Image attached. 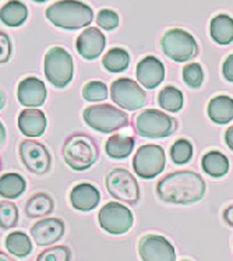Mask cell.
<instances>
[{"label": "cell", "mask_w": 233, "mask_h": 261, "mask_svg": "<svg viewBox=\"0 0 233 261\" xmlns=\"http://www.w3.org/2000/svg\"><path fill=\"white\" fill-rule=\"evenodd\" d=\"M205 181L191 171H179L162 177L157 185V194L164 203L189 205L200 201L205 194Z\"/></svg>", "instance_id": "cell-1"}, {"label": "cell", "mask_w": 233, "mask_h": 261, "mask_svg": "<svg viewBox=\"0 0 233 261\" xmlns=\"http://www.w3.org/2000/svg\"><path fill=\"white\" fill-rule=\"evenodd\" d=\"M45 16L55 27L74 31L80 28L88 27L92 22L94 13L90 6L83 2L63 0L49 6Z\"/></svg>", "instance_id": "cell-2"}, {"label": "cell", "mask_w": 233, "mask_h": 261, "mask_svg": "<svg viewBox=\"0 0 233 261\" xmlns=\"http://www.w3.org/2000/svg\"><path fill=\"white\" fill-rule=\"evenodd\" d=\"M63 160L75 172L90 169L98 160V147L94 139L84 133L69 136L63 145Z\"/></svg>", "instance_id": "cell-3"}, {"label": "cell", "mask_w": 233, "mask_h": 261, "mask_svg": "<svg viewBox=\"0 0 233 261\" xmlns=\"http://www.w3.org/2000/svg\"><path fill=\"white\" fill-rule=\"evenodd\" d=\"M73 58L62 46H53L43 59V71L46 80L56 88H64L73 80Z\"/></svg>", "instance_id": "cell-4"}, {"label": "cell", "mask_w": 233, "mask_h": 261, "mask_svg": "<svg viewBox=\"0 0 233 261\" xmlns=\"http://www.w3.org/2000/svg\"><path fill=\"white\" fill-rule=\"evenodd\" d=\"M83 119L91 128L105 134L126 127L128 123L127 113L108 103L85 108L83 112Z\"/></svg>", "instance_id": "cell-5"}, {"label": "cell", "mask_w": 233, "mask_h": 261, "mask_svg": "<svg viewBox=\"0 0 233 261\" xmlns=\"http://www.w3.org/2000/svg\"><path fill=\"white\" fill-rule=\"evenodd\" d=\"M164 54L175 62H187L198 55V45L190 32L172 28L165 32L161 41Z\"/></svg>", "instance_id": "cell-6"}, {"label": "cell", "mask_w": 233, "mask_h": 261, "mask_svg": "<svg viewBox=\"0 0 233 261\" xmlns=\"http://www.w3.org/2000/svg\"><path fill=\"white\" fill-rule=\"evenodd\" d=\"M176 120L169 115L157 111L145 109L136 117V130L141 137L147 139H164L176 130Z\"/></svg>", "instance_id": "cell-7"}, {"label": "cell", "mask_w": 233, "mask_h": 261, "mask_svg": "<svg viewBox=\"0 0 233 261\" xmlns=\"http://www.w3.org/2000/svg\"><path fill=\"white\" fill-rule=\"evenodd\" d=\"M165 149L161 145L145 144L137 149L133 158V168L141 179H154L165 169Z\"/></svg>", "instance_id": "cell-8"}, {"label": "cell", "mask_w": 233, "mask_h": 261, "mask_svg": "<svg viewBox=\"0 0 233 261\" xmlns=\"http://www.w3.org/2000/svg\"><path fill=\"white\" fill-rule=\"evenodd\" d=\"M106 189L112 197L128 204H137L140 200V189L134 176L123 168L112 169L106 175Z\"/></svg>", "instance_id": "cell-9"}, {"label": "cell", "mask_w": 233, "mask_h": 261, "mask_svg": "<svg viewBox=\"0 0 233 261\" xmlns=\"http://www.w3.org/2000/svg\"><path fill=\"white\" fill-rule=\"evenodd\" d=\"M101 228L113 236L127 233L134 224V217L126 205L120 203H108L98 214Z\"/></svg>", "instance_id": "cell-10"}, {"label": "cell", "mask_w": 233, "mask_h": 261, "mask_svg": "<svg viewBox=\"0 0 233 261\" xmlns=\"http://www.w3.org/2000/svg\"><path fill=\"white\" fill-rule=\"evenodd\" d=\"M111 98L117 107L126 111H137L145 107V91L132 79H117L112 83Z\"/></svg>", "instance_id": "cell-11"}, {"label": "cell", "mask_w": 233, "mask_h": 261, "mask_svg": "<svg viewBox=\"0 0 233 261\" xmlns=\"http://www.w3.org/2000/svg\"><path fill=\"white\" fill-rule=\"evenodd\" d=\"M20 160L27 169L35 175H43L50 169V154L45 145L35 140H24L18 147Z\"/></svg>", "instance_id": "cell-12"}, {"label": "cell", "mask_w": 233, "mask_h": 261, "mask_svg": "<svg viewBox=\"0 0 233 261\" xmlns=\"http://www.w3.org/2000/svg\"><path fill=\"white\" fill-rule=\"evenodd\" d=\"M138 253L143 261H176L175 247L161 234H145L140 240Z\"/></svg>", "instance_id": "cell-13"}, {"label": "cell", "mask_w": 233, "mask_h": 261, "mask_svg": "<svg viewBox=\"0 0 233 261\" xmlns=\"http://www.w3.org/2000/svg\"><path fill=\"white\" fill-rule=\"evenodd\" d=\"M46 95H48V91H46L45 83L37 77H27L20 81L18 88H17L18 102L28 109L42 107L46 101Z\"/></svg>", "instance_id": "cell-14"}, {"label": "cell", "mask_w": 233, "mask_h": 261, "mask_svg": "<svg viewBox=\"0 0 233 261\" xmlns=\"http://www.w3.org/2000/svg\"><path fill=\"white\" fill-rule=\"evenodd\" d=\"M106 38L101 30L96 27L85 28L75 41V49L85 60H94L99 58L105 49Z\"/></svg>", "instance_id": "cell-15"}, {"label": "cell", "mask_w": 233, "mask_h": 261, "mask_svg": "<svg viewBox=\"0 0 233 261\" xmlns=\"http://www.w3.org/2000/svg\"><path fill=\"white\" fill-rule=\"evenodd\" d=\"M64 222L59 218H43L31 228V236L41 247L55 245L63 238Z\"/></svg>", "instance_id": "cell-16"}, {"label": "cell", "mask_w": 233, "mask_h": 261, "mask_svg": "<svg viewBox=\"0 0 233 261\" xmlns=\"http://www.w3.org/2000/svg\"><path fill=\"white\" fill-rule=\"evenodd\" d=\"M165 66L155 56H147L137 64V80L147 90H154L164 81Z\"/></svg>", "instance_id": "cell-17"}, {"label": "cell", "mask_w": 233, "mask_h": 261, "mask_svg": "<svg viewBox=\"0 0 233 261\" xmlns=\"http://www.w3.org/2000/svg\"><path fill=\"white\" fill-rule=\"evenodd\" d=\"M101 201V193L91 183H79L70 193V203L74 210L87 213L98 207Z\"/></svg>", "instance_id": "cell-18"}, {"label": "cell", "mask_w": 233, "mask_h": 261, "mask_svg": "<svg viewBox=\"0 0 233 261\" xmlns=\"http://www.w3.org/2000/svg\"><path fill=\"white\" fill-rule=\"evenodd\" d=\"M48 120L42 111L39 109H24L18 115V128L24 136L35 139L45 133Z\"/></svg>", "instance_id": "cell-19"}, {"label": "cell", "mask_w": 233, "mask_h": 261, "mask_svg": "<svg viewBox=\"0 0 233 261\" xmlns=\"http://www.w3.org/2000/svg\"><path fill=\"white\" fill-rule=\"evenodd\" d=\"M208 116L215 124H228L233 120V99L228 95H218L208 103Z\"/></svg>", "instance_id": "cell-20"}, {"label": "cell", "mask_w": 233, "mask_h": 261, "mask_svg": "<svg viewBox=\"0 0 233 261\" xmlns=\"http://www.w3.org/2000/svg\"><path fill=\"white\" fill-rule=\"evenodd\" d=\"M136 140L132 136L126 134H115L106 141L105 151L112 160H124L132 154L134 149Z\"/></svg>", "instance_id": "cell-21"}, {"label": "cell", "mask_w": 233, "mask_h": 261, "mask_svg": "<svg viewBox=\"0 0 233 261\" xmlns=\"http://www.w3.org/2000/svg\"><path fill=\"white\" fill-rule=\"evenodd\" d=\"M211 38L218 45H229L233 42V18L228 14H218L211 20Z\"/></svg>", "instance_id": "cell-22"}, {"label": "cell", "mask_w": 233, "mask_h": 261, "mask_svg": "<svg viewBox=\"0 0 233 261\" xmlns=\"http://www.w3.org/2000/svg\"><path fill=\"white\" fill-rule=\"evenodd\" d=\"M28 9L22 2H7L0 9V21L7 27H20L27 21Z\"/></svg>", "instance_id": "cell-23"}, {"label": "cell", "mask_w": 233, "mask_h": 261, "mask_svg": "<svg viewBox=\"0 0 233 261\" xmlns=\"http://www.w3.org/2000/svg\"><path fill=\"white\" fill-rule=\"evenodd\" d=\"M55 201L46 193L34 194L25 204V214L28 218H41L53 213Z\"/></svg>", "instance_id": "cell-24"}, {"label": "cell", "mask_w": 233, "mask_h": 261, "mask_svg": "<svg viewBox=\"0 0 233 261\" xmlns=\"http://www.w3.org/2000/svg\"><path fill=\"white\" fill-rule=\"evenodd\" d=\"M27 181L18 173H5L0 176V196L7 200L21 197L25 192Z\"/></svg>", "instance_id": "cell-25"}, {"label": "cell", "mask_w": 233, "mask_h": 261, "mask_svg": "<svg viewBox=\"0 0 233 261\" xmlns=\"http://www.w3.org/2000/svg\"><path fill=\"white\" fill-rule=\"evenodd\" d=\"M201 166L204 172L212 177H222L229 171V161L222 152L211 151L202 156Z\"/></svg>", "instance_id": "cell-26"}, {"label": "cell", "mask_w": 233, "mask_h": 261, "mask_svg": "<svg viewBox=\"0 0 233 261\" xmlns=\"http://www.w3.org/2000/svg\"><path fill=\"white\" fill-rule=\"evenodd\" d=\"M5 243L9 253L18 257V258H24V257L31 254V239L28 234L21 232V230H16V232H11L10 234H7Z\"/></svg>", "instance_id": "cell-27"}, {"label": "cell", "mask_w": 233, "mask_h": 261, "mask_svg": "<svg viewBox=\"0 0 233 261\" xmlns=\"http://www.w3.org/2000/svg\"><path fill=\"white\" fill-rule=\"evenodd\" d=\"M102 64L111 73H122L130 64V55L126 49L112 48L102 59Z\"/></svg>", "instance_id": "cell-28"}, {"label": "cell", "mask_w": 233, "mask_h": 261, "mask_svg": "<svg viewBox=\"0 0 233 261\" xmlns=\"http://www.w3.org/2000/svg\"><path fill=\"white\" fill-rule=\"evenodd\" d=\"M159 107L168 112H179L183 108V94L176 87L168 86L159 92L158 95Z\"/></svg>", "instance_id": "cell-29"}, {"label": "cell", "mask_w": 233, "mask_h": 261, "mask_svg": "<svg viewBox=\"0 0 233 261\" xmlns=\"http://www.w3.org/2000/svg\"><path fill=\"white\" fill-rule=\"evenodd\" d=\"M193 156V145L189 140L180 139L170 148V158L177 165H185Z\"/></svg>", "instance_id": "cell-30"}, {"label": "cell", "mask_w": 233, "mask_h": 261, "mask_svg": "<svg viewBox=\"0 0 233 261\" xmlns=\"http://www.w3.org/2000/svg\"><path fill=\"white\" fill-rule=\"evenodd\" d=\"M18 222V208L11 201H2L0 203V228L2 229H11L17 226Z\"/></svg>", "instance_id": "cell-31"}, {"label": "cell", "mask_w": 233, "mask_h": 261, "mask_svg": "<svg viewBox=\"0 0 233 261\" xmlns=\"http://www.w3.org/2000/svg\"><path fill=\"white\" fill-rule=\"evenodd\" d=\"M83 98L88 102L105 101L108 98V87L102 81H90L83 88Z\"/></svg>", "instance_id": "cell-32"}, {"label": "cell", "mask_w": 233, "mask_h": 261, "mask_svg": "<svg viewBox=\"0 0 233 261\" xmlns=\"http://www.w3.org/2000/svg\"><path fill=\"white\" fill-rule=\"evenodd\" d=\"M71 260V251L67 246H56L45 249L39 253L37 261H70Z\"/></svg>", "instance_id": "cell-33"}, {"label": "cell", "mask_w": 233, "mask_h": 261, "mask_svg": "<svg viewBox=\"0 0 233 261\" xmlns=\"http://www.w3.org/2000/svg\"><path fill=\"white\" fill-rule=\"evenodd\" d=\"M183 80L191 88L201 87L204 81V73L202 67L198 63H190L183 67Z\"/></svg>", "instance_id": "cell-34"}, {"label": "cell", "mask_w": 233, "mask_h": 261, "mask_svg": "<svg viewBox=\"0 0 233 261\" xmlns=\"http://www.w3.org/2000/svg\"><path fill=\"white\" fill-rule=\"evenodd\" d=\"M96 24L105 30V31H112V30H116L119 27V16L115 10L111 9H102L98 13L96 17Z\"/></svg>", "instance_id": "cell-35"}, {"label": "cell", "mask_w": 233, "mask_h": 261, "mask_svg": "<svg viewBox=\"0 0 233 261\" xmlns=\"http://www.w3.org/2000/svg\"><path fill=\"white\" fill-rule=\"evenodd\" d=\"M11 58V41L6 32L0 31V63H7Z\"/></svg>", "instance_id": "cell-36"}, {"label": "cell", "mask_w": 233, "mask_h": 261, "mask_svg": "<svg viewBox=\"0 0 233 261\" xmlns=\"http://www.w3.org/2000/svg\"><path fill=\"white\" fill-rule=\"evenodd\" d=\"M222 74L225 77V80L233 83V54L229 55L226 60L223 62L222 66Z\"/></svg>", "instance_id": "cell-37"}, {"label": "cell", "mask_w": 233, "mask_h": 261, "mask_svg": "<svg viewBox=\"0 0 233 261\" xmlns=\"http://www.w3.org/2000/svg\"><path fill=\"white\" fill-rule=\"evenodd\" d=\"M223 219H225V222H226L229 226H232L233 228V205H230V207H228L223 211Z\"/></svg>", "instance_id": "cell-38"}, {"label": "cell", "mask_w": 233, "mask_h": 261, "mask_svg": "<svg viewBox=\"0 0 233 261\" xmlns=\"http://www.w3.org/2000/svg\"><path fill=\"white\" fill-rule=\"evenodd\" d=\"M225 141H226V144H228V147L233 151V126H230V127L226 130V133H225Z\"/></svg>", "instance_id": "cell-39"}, {"label": "cell", "mask_w": 233, "mask_h": 261, "mask_svg": "<svg viewBox=\"0 0 233 261\" xmlns=\"http://www.w3.org/2000/svg\"><path fill=\"white\" fill-rule=\"evenodd\" d=\"M6 141V127L5 124L2 123V120H0V147L5 144Z\"/></svg>", "instance_id": "cell-40"}, {"label": "cell", "mask_w": 233, "mask_h": 261, "mask_svg": "<svg viewBox=\"0 0 233 261\" xmlns=\"http://www.w3.org/2000/svg\"><path fill=\"white\" fill-rule=\"evenodd\" d=\"M5 103H6V98H5V94H3V91L0 90V111L5 108Z\"/></svg>", "instance_id": "cell-41"}, {"label": "cell", "mask_w": 233, "mask_h": 261, "mask_svg": "<svg viewBox=\"0 0 233 261\" xmlns=\"http://www.w3.org/2000/svg\"><path fill=\"white\" fill-rule=\"evenodd\" d=\"M0 261H16V260H13V258H10V257L7 256L6 253L0 251Z\"/></svg>", "instance_id": "cell-42"}, {"label": "cell", "mask_w": 233, "mask_h": 261, "mask_svg": "<svg viewBox=\"0 0 233 261\" xmlns=\"http://www.w3.org/2000/svg\"><path fill=\"white\" fill-rule=\"evenodd\" d=\"M182 261H190V260H182Z\"/></svg>", "instance_id": "cell-43"}, {"label": "cell", "mask_w": 233, "mask_h": 261, "mask_svg": "<svg viewBox=\"0 0 233 261\" xmlns=\"http://www.w3.org/2000/svg\"><path fill=\"white\" fill-rule=\"evenodd\" d=\"M0 168H2V162H0Z\"/></svg>", "instance_id": "cell-44"}]
</instances>
